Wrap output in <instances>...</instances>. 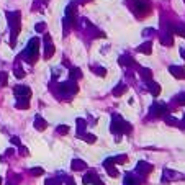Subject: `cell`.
<instances>
[{
    "mask_svg": "<svg viewBox=\"0 0 185 185\" xmlns=\"http://www.w3.org/2000/svg\"><path fill=\"white\" fill-rule=\"evenodd\" d=\"M12 144H15V146H20V138H17V136H13V138L10 139Z\"/></svg>",
    "mask_w": 185,
    "mask_h": 185,
    "instance_id": "cell-39",
    "label": "cell"
},
{
    "mask_svg": "<svg viewBox=\"0 0 185 185\" xmlns=\"http://www.w3.org/2000/svg\"><path fill=\"white\" fill-rule=\"evenodd\" d=\"M138 53L151 54V53H152V43H151V41H146V43L139 44V46H138Z\"/></svg>",
    "mask_w": 185,
    "mask_h": 185,
    "instance_id": "cell-17",
    "label": "cell"
},
{
    "mask_svg": "<svg viewBox=\"0 0 185 185\" xmlns=\"http://www.w3.org/2000/svg\"><path fill=\"white\" fill-rule=\"evenodd\" d=\"M94 177H97V172H95V170H88L87 174L84 175V179H82L84 185H88V183H92V180H94Z\"/></svg>",
    "mask_w": 185,
    "mask_h": 185,
    "instance_id": "cell-22",
    "label": "cell"
},
{
    "mask_svg": "<svg viewBox=\"0 0 185 185\" xmlns=\"http://www.w3.org/2000/svg\"><path fill=\"white\" fill-rule=\"evenodd\" d=\"M92 72L97 74L98 77H105V75H107V69H105V67H102V66H92Z\"/></svg>",
    "mask_w": 185,
    "mask_h": 185,
    "instance_id": "cell-23",
    "label": "cell"
},
{
    "mask_svg": "<svg viewBox=\"0 0 185 185\" xmlns=\"http://www.w3.org/2000/svg\"><path fill=\"white\" fill-rule=\"evenodd\" d=\"M20 56H21V59H25V61L30 62V64L36 62L38 61V56H39V39L31 38L30 43H28V46H26V49Z\"/></svg>",
    "mask_w": 185,
    "mask_h": 185,
    "instance_id": "cell-3",
    "label": "cell"
},
{
    "mask_svg": "<svg viewBox=\"0 0 185 185\" xmlns=\"http://www.w3.org/2000/svg\"><path fill=\"white\" fill-rule=\"evenodd\" d=\"M111 159H113L115 164H124V162H128V156L126 154H118L116 157H111Z\"/></svg>",
    "mask_w": 185,
    "mask_h": 185,
    "instance_id": "cell-26",
    "label": "cell"
},
{
    "mask_svg": "<svg viewBox=\"0 0 185 185\" xmlns=\"http://www.w3.org/2000/svg\"><path fill=\"white\" fill-rule=\"evenodd\" d=\"M7 185H13V183H7Z\"/></svg>",
    "mask_w": 185,
    "mask_h": 185,
    "instance_id": "cell-45",
    "label": "cell"
},
{
    "mask_svg": "<svg viewBox=\"0 0 185 185\" xmlns=\"http://www.w3.org/2000/svg\"><path fill=\"white\" fill-rule=\"evenodd\" d=\"M126 90H128V85H124V84H118V85L113 88V92H111V94H113L115 97H120V95H123Z\"/></svg>",
    "mask_w": 185,
    "mask_h": 185,
    "instance_id": "cell-21",
    "label": "cell"
},
{
    "mask_svg": "<svg viewBox=\"0 0 185 185\" xmlns=\"http://www.w3.org/2000/svg\"><path fill=\"white\" fill-rule=\"evenodd\" d=\"M35 30L38 31V33H43V31H46V23H36L35 25Z\"/></svg>",
    "mask_w": 185,
    "mask_h": 185,
    "instance_id": "cell-31",
    "label": "cell"
},
{
    "mask_svg": "<svg viewBox=\"0 0 185 185\" xmlns=\"http://www.w3.org/2000/svg\"><path fill=\"white\" fill-rule=\"evenodd\" d=\"M46 185H59V180H56V179H48V180H46Z\"/></svg>",
    "mask_w": 185,
    "mask_h": 185,
    "instance_id": "cell-38",
    "label": "cell"
},
{
    "mask_svg": "<svg viewBox=\"0 0 185 185\" xmlns=\"http://www.w3.org/2000/svg\"><path fill=\"white\" fill-rule=\"evenodd\" d=\"M130 2H133L131 8H133V12H134V15L138 18H144V17H147V15L151 13L149 0H130Z\"/></svg>",
    "mask_w": 185,
    "mask_h": 185,
    "instance_id": "cell-5",
    "label": "cell"
},
{
    "mask_svg": "<svg viewBox=\"0 0 185 185\" xmlns=\"http://www.w3.org/2000/svg\"><path fill=\"white\" fill-rule=\"evenodd\" d=\"M80 139H84V141L88 143V144H94L95 141H97V136H95V134H90V133H84V134L80 136Z\"/></svg>",
    "mask_w": 185,
    "mask_h": 185,
    "instance_id": "cell-24",
    "label": "cell"
},
{
    "mask_svg": "<svg viewBox=\"0 0 185 185\" xmlns=\"http://www.w3.org/2000/svg\"><path fill=\"white\" fill-rule=\"evenodd\" d=\"M160 43L164 46H172L174 44V36H172V31H167V33L160 35Z\"/></svg>",
    "mask_w": 185,
    "mask_h": 185,
    "instance_id": "cell-16",
    "label": "cell"
},
{
    "mask_svg": "<svg viewBox=\"0 0 185 185\" xmlns=\"http://www.w3.org/2000/svg\"><path fill=\"white\" fill-rule=\"evenodd\" d=\"M13 94L17 100H30L31 98V88L26 85H17L13 88Z\"/></svg>",
    "mask_w": 185,
    "mask_h": 185,
    "instance_id": "cell-6",
    "label": "cell"
},
{
    "mask_svg": "<svg viewBox=\"0 0 185 185\" xmlns=\"http://www.w3.org/2000/svg\"><path fill=\"white\" fill-rule=\"evenodd\" d=\"M166 123L169 126H179V121H177L174 116H166Z\"/></svg>",
    "mask_w": 185,
    "mask_h": 185,
    "instance_id": "cell-30",
    "label": "cell"
},
{
    "mask_svg": "<svg viewBox=\"0 0 185 185\" xmlns=\"http://www.w3.org/2000/svg\"><path fill=\"white\" fill-rule=\"evenodd\" d=\"M30 107V100H17V108L18 110H26Z\"/></svg>",
    "mask_w": 185,
    "mask_h": 185,
    "instance_id": "cell-27",
    "label": "cell"
},
{
    "mask_svg": "<svg viewBox=\"0 0 185 185\" xmlns=\"http://www.w3.org/2000/svg\"><path fill=\"white\" fill-rule=\"evenodd\" d=\"M172 31H175L177 35H180V36H183V38H185V30H183V28H180V26H175Z\"/></svg>",
    "mask_w": 185,
    "mask_h": 185,
    "instance_id": "cell-34",
    "label": "cell"
},
{
    "mask_svg": "<svg viewBox=\"0 0 185 185\" xmlns=\"http://www.w3.org/2000/svg\"><path fill=\"white\" fill-rule=\"evenodd\" d=\"M71 169L72 170H85L87 169V164L84 162V160H80V159H72V162H71Z\"/></svg>",
    "mask_w": 185,
    "mask_h": 185,
    "instance_id": "cell-14",
    "label": "cell"
},
{
    "mask_svg": "<svg viewBox=\"0 0 185 185\" xmlns=\"http://www.w3.org/2000/svg\"><path fill=\"white\" fill-rule=\"evenodd\" d=\"M7 18H8V25H10V31H12V38H10V46L15 48L17 44V36L20 35L21 30V13L17 12H7Z\"/></svg>",
    "mask_w": 185,
    "mask_h": 185,
    "instance_id": "cell-1",
    "label": "cell"
},
{
    "mask_svg": "<svg viewBox=\"0 0 185 185\" xmlns=\"http://www.w3.org/2000/svg\"><path fill=\"white\" fill-rule=\"evenodd\" d=\"M123 185H141V182H139V179H138V177H134V175L128 174L126 177H124V182H123Z\"/></svg>",
    "mask_w": 185,
    "mask_h": 185,
    "instance_id": "cell-19",
    "label": "cell"
},
{
    "mask_svg": "<svg viewBox=\"0 0 185 185\" xmlns=\"http://www.w3.org/2000/svg\"><path fill=\"white\" fill-rule=\"evenodd\" d=\"M183 126H185V115H183Z\"/></svg>",
    "mask_w": 185,
    "mask_h": 185,
    "instance_id": "cell-43",
    "label": "cell"
},
{
    "mask_svg": "<svg viewBox=\"0 0 185 185\" xmlns=\"http://www.w3.org/2000/svg\"><path fill=\"white\" fill-rule=\"evenodd\" d=\"M177 103H179V105H185V94H180L179 97H177Z\"/></svg>",
    "mask_w": 185,
    "mask_h": 185,
    "instance_id": "cell-35",
    "label": "cell"
},
{
    "mask_svg": "<svg viewBox=\"0 0 185 185\" xmlns=\"http://www.w3.org/2000/svg\"><path fill=\"white\" fill-rule=\"evenodd\" d=\"M79 87L74 80H67V82H61L59 84V95L62 100H72L74 95L77 94Z\"/></svg>",
    "mask_w": 185,
    "mask_h": 185,
    "instance_id": "cell-4",
    "label": "cell"
},
{
    "mask_svg": "<svg viewBox=\"0 0 185 185\" xmlns=\"http://www.w3.org/2000/svg\"><path fill=\"white\" fill-rule=\"evenodd\" d=\"M80 77H82V71L79 69V67H72V69L69 71V80H79Z\"/></svg>",
    "mask_w": 185,
    "mask_h": 185,
    "instance_id": "cell-18",
    "label": "cell"
},
{
    "mask_svg": "<svg viewBox=\"0 0 185 185\" xmlns=\"http://www.w3.org/2000/svg\"><path fill=\"white\" fill-rule=\"evenodd\" d=\"M118 64H120V66H123V67H130V66L134 64V59H133L131 56L124 54V56H120V58H118Z\"/></svg>",
    "mask_w": 185,
    "mask_h": 185,
    "instance_id": "cell-15",
    "label": "cell"
},
{
    "mask_svg": "<svg viewBox=\"0 0 185 185\" xmlns=\"http://www.w3.org/2000/svg\"><path fill=\"white\" fill-rule=\"evenodd\" d=\"M110 130L113 134H130L133 126L128 121H124V120L120 116L118 113H113L111 115V126Z\"/></svg>",
    "mask_w": 185,
    "mask_h": 185,
    "instance_id": "cell-2",
    "label": "cell"
},
{
    "mask_svg": "<svg viewBox=\"0 0 185 185\" xmlns=\"http://www.w3.org/2000/svg\"><path fill=\"white\" fill-rule=\"evenodd\" d=\"M136 172L141 174V175L151 174V172H152V166H151V164H147L146 160H139L138 166H136Z\"/></svg>",
    "mask_w": 185,
    "mask_h": 185,
    "instance_id": "cell-10",
    "label": "cell"
},
{
    "mask_svg": "<svg viewBox=\"0 0 185 185\" xmlns=\"http://www.w3.org/2000/svg\"><path fill=\"white\" fill-rule=\"evenodd\" d=\"M180 54H182V58L185 59V49H180Z\"/></svg>",
    "mask_w": 185,
    "mask_h": 185,
    "instance_id": "cell-42",
    "label": "cell"
},
{
    "mask_svg": "<svg viewBox=\"0 0 185 185\" xmlns=\"http://www.w3.org/2000/svg\"><path fill=\"white\" fill-rule=\"evenodd\" d=\"M56 133H58V134H67V133H69V126H67V124H59L58 128H56Z\"/></svg>",
    "mask_w": 185,
    "mask_h": 185,
    "instance_id": "cell-28",
    "label": "cell"
},
{
    "mask_svg": "<svg viewBox=\"0 0 185 185\" xmlns=\"http://www.w3.org/2000/svg\"><path fill=\"white\" fill-rule=\"evenodd\" d=\"M103 167L107 169V172H108V175L110 177H118V170L115 169V162H113V159L111 157H108V159H105L103 160Z\"/></svg>",
    "mask_w": 185,
    "mask_h": 185,
    "instance_id": "cell-9",
    "label": "cell"
},
{
    "mask_svg": "<svg viewBox=\"0 0 185 185\" xmlns=\"http://www.w3.org/2000/svg\"><path fill=\"white\" fill-rule=\"evenodd\" d=\"M12 154H13V149H8V151L5 152V156H12Z\"/></svg>",
    "mask_w": 185,
    "mask_h": 185,
    "instance_id": "cell-41",
    "label": "cell"
},
{
    "mask_svg": "<svg viewBox=\"0 0 185 185\" xmlns=\"http://www.w3.org/2000/svg\"><path fill=\"white\" fill-rule=\"evenodd\" d=\"M151 35H154V30H152V28H146V30L143 31V36H151Z\"/></svg>",
    "mask_w": 185,
    "mask_h": 185,
    "instance_id": "cell-37",
    "label": "cell"
},
{
    "mask_svg": "<svg viewBox=\"0 0 185 185\" xmlns=\"http://www.w3.org/2000/svg\"><path fill=\"white\" fill-rule=\"evenodd\" d=\"M183 2H185V0H183Z\"/></svg>",
    "mask_w": 185,
    "mask_h": 185,
    "instance_id": "cell-46",
    "label": "cell"
},
{
    "mask_svg": "<svg viewBox=\"0 0 185 185\" xmlns=\"http://www.w3.org/2000/svg\"><path fill=\"white\" fill-rule=\"evenodd\" d=\"M35 128L38 131H43V130H46V128H48V121L43 118L41 115H36L35 116Z\"/></svg>",
    "mask_w": 185,
    "mask_h": 185,
    "instance_id": "cell-13",
    "label": "cell"
},
{
    "mask_svg": "<svg viewBox=\"0 0 185 185\" xmlns=\"http://www.w3.org/2000/svg\"><path fill=\"white\" fill-rule=\"evenodd\" d=\"M0 84L7 85V72H0Z\"/></svg>",
    "mask_w": 185,
    "mask_h": 185,
    "instance_id": "cell-33",
    "label": "cell"
},
{
    "mask_svg": "<svg viewBox=\"0 0 185 185\" xmlns=\"http://www.w3.org/2000/svg\"><path fill=\"white\" fill-rule=\"evenodd\" d=\"M139 72H141V77H143L144 80H146V82L152 79V71H151V69H147V67H143V69H139Z\"/></svg>",
    "mask_w": 185,
    "mask_h": 185,
    "instance_id": "cell-25",
    "label": "cell"
},
{
    "mask_svg": "<svg viewBox=\"0 0 185 185\" xmlns=\"http://www.w3.org/2000/svg\"><path fill=\"white\" fill-rule=\"evenodd\" d=\"M30 174L33 175V177H39V175L44 174V170H43L41 167H33V169H30Z\"/></svg>",
    "mask_w": 185,
    "mask_h": 185,
    "instance_id": "cell-29",
    "label": "cell"
},
{
    "mask_svg": "<svg viewBox=\"0 0 185 185\" xmlns=\"http://www.w3.org/2000/svg\"><path fill=\"white\" fill-rule=\"evenodd\" d=\"M18 149H20V154H21V156H28V149H26L25 146H21V144H20Z\"/></svg>",
    "mask_w": 185,
    "mask_h": 185,
    "instance_id": "cell-36",
    "label": "cell"
},
{
    "mask_svg": "<svg viewBox=\"0 0 185 185\" xmlns=\"http://www.w3.org/2000/svg\"><path fill=\"white\" fill-rule=\"evenodd\" d=\"M92 183H94V185H105V183L102 182V180L98 179V177H94V180H92Z\"/></svg>",
    "mask_w": 185,
    "mask_h": 185,
    "instance_id": "cell-40",
    "label": "cell"
},
{
    "mask_svg": "<svg viewBox=\"0 0 185 185\" xmlns=\"http://www.w3.org/2000/svg\"><path fill=\"white\" fill-rule=\"evenodd\" d=\"M85 126H87L85 120L77 118V138H80V136H82L84 133H85Z\"/></svg>",
    "mask_w": 185,
    "mask_h": 185,
    "instance_id": "cell-20",
    "label": "cell"
},
{
    "mask_svg": "<svg viewBox=\"0 0 185 185\" xmlns=\"http://www.w3.org/2000/svg\"><path fill=\"white\" fill-rule=\"evenodd\" d=\"M15 77H17V79H23V77H25V71H23L21 67H17V69H15Z\"/></svg>",
    "mask_w": 185,
    "mask_h": 185,
    "instance_id": "cell-32",
    "label": "cell"
},
{
    "mask_svg": "<svg viewBox=\"0 0 185 185\" xmlns=\"http://www.w3.org/2000/svg\"><path fill=\"white\" fill-rule=\"evenodd\" d=\"M147 90H149L151 95H154V97H157V95L160 94V85L157 82H154V80H147Z\"/></svg>",
    "mask_w": 185,
    "mask_h": 185,
    "instance_id": "cell-12",
    "label": "cell"
},
{
    "mask_svg": "<svg viewBox=\"0 0 185 185\" xmlns=\"http://www.w3.org/2000/svg\"><path fill=\"white\" fill-rule=\"evenodd\" d=\"M169 72H170L175 79H183L185 77V69L180 67V66H170L169 67Z\"/></svg>",
    "mask_w": 185,
    "mask_h": 185,
    "instance_id": "cell-11",
    "label": "cell"
},
{
    "mask_svg": "<svg viewBox=\"0 0 185 185\" xmlns=\"http://www.w3.org/2000/svg\"><path fill=\"white\" fill-rule=\"evenodd\" d=\"M54 44L51 43V36L49 35H44V59H51L54 56Z\"/></svg>",
    "mask_w": 185,
    "mask_h": 185,
    "instance_id": "cell-7",
    "label": "cell"
},
{
    "mask_svg": "<svg viewBox=\"0 0 185 185\" xmlns=\"http://www.w3.org/2000/svg\"><path fill=\"white\" fill-rule=\"evenodd\" d=\"M167 111V108L164 103H152L151 107V116L152 118H159V116H164Z\"/></svg>",
    "mask_w": 185,
    "mask_h": 185,
    "instance_id": "cell-8",
    "label": "cell"
},
{
    "mask_svg": "<svg viewBox=\"0 0 185 185\" xmlns=\"http://www.w3.org/2000/svg\"><path fill=\"white\" fill-rule=\"evenodd\" d=\"M0 185H2V177H0Z\"/></svg>",
    "mask_w": 185,
    "mask_h": 185,
    "instance_id": "cell-44",
    "label": "cell"
}]
</instances>
